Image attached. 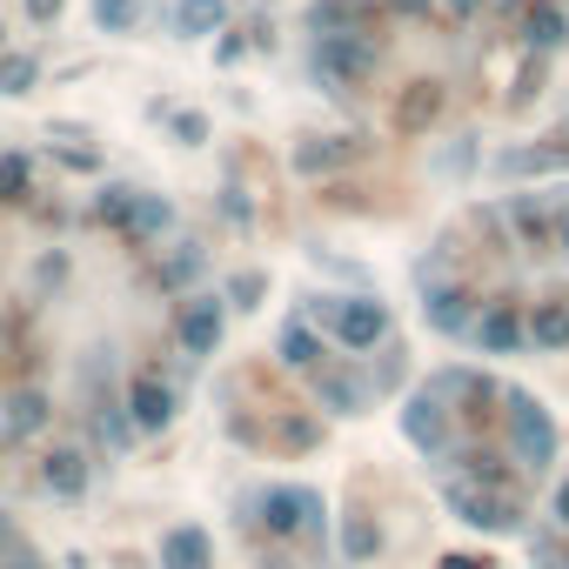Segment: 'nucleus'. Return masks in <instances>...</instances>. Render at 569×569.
<instances>
[{
    "label": "nucleus",
    "mask_w": 569,
    "mask_h": 569,
    "mask_svg": "<svg viewBox=\"0 0 569 569\" xmlns=\"http://www.w3.org/2000/svg\"><path fill=\"white\" fill-rule=\"evenodd\" d=\"M28 194V154H0V201Z\"/></svg>",
    "instance_id": "33"
},
{
    "label": "nucleus",
    "mask_w": 569,
    "mask_h": 569,
    "mask_svg": "<svg viewBox=\"0 0 569 569\" xmlns=\"http://www.w3.org/2000/svg\"><path fill=\"white\" fill-rule=\"evenodd\" d=\"M168 228H174V201H168V194H148V188H134V208H128L121 234H128V241H161Z\"/></svg>",
    "instance_id": "14"
},
{
    "label": "nucleus",
    "mask_w": 569,
    "mask_h": 569,
    "mask_svg": "<svg viewBox=\"0 0 569 569\" xmlns=\"http://www.w3.org/2000/svg\"><path fill=\"white\" fill-rule=\"evenodd\" d=\"M376 549H382V529H376L369 516H349V522H342V556H349V562H369Z\"/></svg>",
    "instance_id": "27"
},
{
    "label": "nucleus",
    "mask_w": 569,
    "mask_h": 569,
    "mask_svg": "<svg viewBox=\"0 0 569 569\" xmlns=\"http://www.w3.org/2000/svg\"><path fill=\"white\" fill-rule=\"evenodd\" d=\"M121 409H128V422H134L141 436H154V429L174 422V389L161 382V369H141V376L128 382V402H121Z\"/></svg>",
    "instance_id": "9"
},
{
    "label": "nucleus",
    "mask_w": 569,
    "mask_h": 569,
    "mask_svg": "<svg viewBox=\"0 0 569 569\" xmlns=\"http://www.w3.org/2000/svg\"><path fill=\"white\" fill-rule=\"evenodd\" d=\"M469 342H476L482 356H516V349L529 342V329H522V309H516V302H489V309H476V329H469Z\"/></svg>",
    "instance_id": "10"
},
{
    "label": "nucleus",
    "mask_w": 569,
    "mask_h": 569,
    "mask_svg": "<svg viewBox=\"0 0 569 569\" xmlns=\"http://www.w3.org/2000/svg\"><path fill=\"white\" fill-rule=\"evenodd\" d=\"M442 569H496V562H489V556H469V549H449Z\"/></svg>",
    "instance_id": "36"
},
{
    "label": "nucleus",
    "mask_w": 569,
    "mask_h": 569,
    "mask_svg": "<svg viewBox=\"0 0 569 569\" xmlns=\"http://www.w3.org/2000/svg\"><path fill=\"white\" fill-rule=\"evenodd\" d=\"M161 569H214V536L194 522H174L161 536Z\"/></svg>",
    "instance_id": "13"
},
{
    "label": "nucleus",
    "mask_w": 569,
    "mask_h": 569,
    "mask_svg": "<svg viewBox=\"0 0 569 569\" xmlns=\"http://www.w3.org/2000/svg\"><path fill=\"white\" fill-rule=\"evenodd\" d=\"M316 322L342 342V349H376L389 336V309L376 296H322L316 302Z\"/></svg>",
    "instance_id": "4"
},
{
    "label": "nucleus",
    "mask_w": 569,
    "mask_h": 569,
    "mask_svg": "<svg viewBox=\"0 0 569 569\" xmlns=\"http://www.w3.org/2000/svg\"><path fill=\"white\" fill-rule=\"evenodd\" d=\"M529 556H536V569H569V536L562 529H536L529 536Z\"/></svg>",
    "instance_id": "31"
},
{
    "label": "nucleus",
    "mask_w": 569,
    "mask_h": 569,
    "mask_svg": "<svg viewBox=\"0 0 569 569\" xmlns=\"http://www.w3.org/2000/svg\"><path fill=\"white\" fill-rule=\"evenodd\" d=\"M94 436H101V442H108V449H128V442H134V436H141V429H134V422H128V409H121V402H108V409H101V416H94Z\"/></svg>",
    "instance_id": "30"
},
{
    "label": "nucleus",
    "mask_w": 569,
    "mask_h": 569,
    "mask_svg": "<svg viewBox=\"0 0 569 569\" xmlns=\"http://www.w3.org/2000/svg\"><path fill=\"white\" fill-rule=\"evenodd\" d=\"M396 14H429V0H389Z\"/></svg>",
    "instance_id": "41"
},
{
    "label": "nucleus",
    "mask_w": 569,
    "mask_h": 569,
    "mask_svg": "<svg viewBox=\"0 0 569 569\" xmlns=\"http://www.w3.org/2000/svg\"><path fill=\"white\" fill-rule=\"evenodd\" d=\"M449 8H456V14H476V8H482V0H449Z\"/></svg>",
    "instance_id": "42"
},
{
    "label": "nucleus",
    "mask_w": 569,
    "mask_h": 569,
    "mask_svg": "<svg viewBox=\"0 0 569 569\" xmlns=\"http://www.w3.org/2000/svg\"><path fill=\"white\" fill-rule=\"evenodd\" d=\"M34 81H41V61L34 54H21V48L0 54V94H28Z\"/></svg>",
    "instance_id": "25"
},
{
    "label": "nucleus",
    "mask_w": 569,
    "mask_h": 569,
    "mask_svg": "<svg viewBox=\"0 0 569 569\" xmlns=\"http://www.w3.org/2000/svg\"><path fill=\"white\" fill-rule=\"evenodd\" d=\"M221 208H228V221H248V194L241 188H221Z\"/></svg>",
    "instance_id": "37"
},
{
    "label": "nucleus",
    "mask_w": 569,
    "mask_h": 569,
    "mask_svg": "<svg viewBox=\"0 0 569 569\" xmlns=\"http://www.w3.org/2000/svg\"><path fill=\"white\" fill-rule=\"evenodd\" d=\"M261 296H268V274H261V268L228 274V289H221V302H228V309H261Z\"/></svg>",
    "instance_id": "26"
},
{
    "label": "nucleus",
    "mask_w": 569,
    "mask_h": 569,
    "mask_svg": "<svg viewBox=\"0 0 569 569\" xmlns=\"http://www.w3.org/2000/svg\"><path fill=\"white\" fill-rule=\"evenodd\" d=\"M268 442H274L281 456H309V449L322 442V416H316V409H289V416H274Z\"/></svg>",
    "instance_id": "17"
},
{
    "label": "nucleus",
    "mask_w": 569,
    "mask_h": 569,
    "mask_svg": "<svg viewBox=\"0 0 569 569\" xmlns=\"http://www.w3.org/2000/svg\"><path fill=\"white\" fill-rule=\"evenodd\" d=\"M228 21V0H181L174 8V34L181 41H201V34H214Z\"/></svg>",
    "instance_id": "20"
},
{
    "label": "nucleus",
    "mask_w": 569,
    "mask_h": 569,
    "mask_svg": "<svg viewBox=\"0 0 569 569\" xmlns=\"http://www.w3.org/2000/svg\"><path fill=\"white\" fill-rule=\"evenodd\" d=\"M369 154L362 134H336V141H302L296 148V174H336V168H356Z\"/></svg>",
    "instance_id": "11"
},
{
    "label": "nucleus",
    "mask_w": 569,
    "mask_h": 569,
    "mask_svg": "<svg viewBox=\"0 0 569 569\" xmlns=\"http://www.w3.org/2000/svg\"><path fill=\"white\" fill-rule=\"evenodd\" d=\"M536 349H569V302H536V316H522Z\"/></svg>",
    "instance_id": "19"
},
{
    "label": "nucleus",
    "mask_w": 569,
    "mask_h": 569,
    "mask_svg": "<svg viewBox=\"0 0 569 569\" xmlns=\"http://www.w3.org/2000/svg\"><path fill=\"white\" fill-rule=\"evenodd\" d=\"M376 61H382V41H376L369 28H356V34H316V54H309L316 81H322L329 94H349L356 81H369Z\"/></svg>",
    "instance_id": "2"
},
{
    "label": "nucleus",
    "mask_w": 569,
    "mask_h": 569,
    "mask_svg": "<svg viewBox=\"0 0 569 569\" xmlns=\"http://www.w3.org/2000/svg\"><path fill=\"white\" fill-rule=\"evenodd\" d=\"M41 482H48L54 496H68V502L88 496V456H81V449H54V456L41 462Z\"/></svg>",
    "instance_id": "18"
},
{
    "label": "nucleus",
    "mask_w": 569,
    "mask_h": 569,
    "mask_svg": "<svg viewBox=\"0 0 569 569\" xmlns=\"http://www.w3.org/2000/svg\"><path fill=\"white\" fill-rule=\"evenodd\" d=\"M168 128H174V141H181V148H201V141H208V121H201L194 108H181V114H168Z\"/></svg>",
    "instance_id": "34"
},
{
    "label": "nucleus",
    "mask_w": 569,
    "mask_h": 569,
    "mask_svg": "<svg viewBox=\"0 0 569 569\" xmlns=\"http://www.w3.org/2000/svg\"><path fill=\"white\" fill-rule=\"evenodd\" d=\"M141 21V0H94V28L101 34H128Z\"/></svg>",
    "instance_id": "29"
},
{
    "label": "nucleus",
    "mask_w": 569,
    "mask_h": 569,
    "mask_svg": "<svg viewBox=\"0 0 569 569\" xmlns=\"http://www.w3.org/2000/svg\"><path fill=\"white\" fill-rule=\"evenodd\" d=\"M369 14H376V0H309L316 34H356V28H369Z\"/></svg>",
    "instance_id": "16"
},
{
    "label": "nucleus",
    "mask_w": 569,
    "mask_h": 569,
    "mask_svg": "<svg viewBox=\"0 0 569 569\" xmlns=\"http://www.w3.org/2000/svg\"><path fill=\"white\" fill-rule=\"evenodd\" d=\"M376 389H402V356H396V349L382 356V369H376Z\"/></svg>",
    "instance_id": "35"
},
{
    "label": "nucleus",
    "mask_w": 569,
    "mask_h": 569,
    "mask_svg": "<svg viewBox=\"0 0 569 569\" xmlns=\"http://www.w3.org/2000/svg\"><path fill=\"white\" fill-rule=\"evenodd\" d=\"M48 422V396L41 389H21L14 402H8V436H34Z\"/></svg>",
    "instance_id": "24"
},
{
    "label": "nucleus",
    "mask_w": 569,
    "mask_h": 569,
    "mask_svg": "<svg viewBox=\"0 0 569 569\" xmlns=\"http://www.w3.org/2000/svg\"><path fill=\"white\" fill-rule=\"evenodd\" d=\"M316 516H329V502H322L316 489H302V482H274V489L261 496V522H268V536H296V529H309Z\"/></svg>",
    "instance_id": "6"
},
{
    "label": "nucleus",
    "mask_w": 569,
    "mask_h": 569,
    "mask_svg": "<svg viewBox=\"0 0 569 569\" xmlns=\"http://www.w3.org/2000/svg\"><path fill=\"white\" fill-rule=\"evenodd\" d=\"M509 228H516L529 248H549V241H556V234H549V208L529 201V194H509Z\"/></svg>",
    "instance_id": "22"
},
{
    "label": "nucleus",
    "mask_w": 569,
    "mask_h": 569,
    "mask_svg": "<svg viewBox=\"0 0 569 569\" xmlns=\"http://www.w3.org/2000/svg\"><path fill=\"white\" fill-rule=\"evenodd\" d=\"M436 108H442V88L436 81H409V94L396 101V128H422V121H436Z\"/></svg>",
    "instance_id": "21"
},
{
    "label": "nucleus",
    "mask_w": 569,
    "mask_h": 569,
    "mask_svg": "<svg viewBox=\"0 0 569 569\" xmlns=\"http://www.w3.org/2000/svg\"><path fill=\"white\" fill-rule=\"evenodd\" d=\"M28 14H34V21H54V14H61V0H28Z\"/></svg>",
    "instance_id": "40"
},
{
    "label": "nucleus",
    "mask_w": 569,
    "mask_h": 569,
    "mask_svg": "<svg viewBox=\"0 0 569 569\" xmlns=\"http://www.w3.org/2000/svg\"><path fill=\"white\" fill-rule=\"evenodd\" d=\"M442 502H449L456 522H469V529H489V536H516V529H522V502H516V489H482V482L442 476Z\"/></svg>",
    "instance_id": "3"
},
{
    "label": "nucleus",
    "mask_w": 569,
    "mask_h": 569,
    "mask_svg": "<svg viewBox=\"0 0 569 569\" xmlns=\"http://www.w3.org/2000/svg\"><path fill=\"white\" fill-rule=\"evenodd\" d=\"M221 329H228L221 296H194V302H181V316H174V342H181V356H214Z\"/></svg>",
    "instance_id": "7"
},
{
    "label": "nucleus",
    "mask_w": 569,
    "mask_h": 569,
    "mask_svg": "<svg viewBox=\"0 0 569 569\" xmlns=\"http://www.w3.org/2000/svg\"><path fill=\"white\" fill-rule=\"evenodd\" d=\"M309 382H316V409H322V416H362V402H369L362 376H349V369H336V362L316 369Z\"/></svg>",
    "instance_id": "12"
},
{
    "label": "nucleus",
    "mask_w": 569,
    "mask_h": 569,
    "mask_svg": "<svg viewBox=\"0 0 569 569\" xmlns=\"http://www.w3.org/2000/svg\"><path fill=\"white\" fill-rule=\"evenodd\" d=\"M0 34H8V28H0ZM0 54H8V41H0Z\"/></svg>",
    "instance_id": "43"
},
{
    "label": "nucleus",
    "mask_w": 569,
    "mask_h": 569,
    "mask_svg": "<svg viewBox=\"0 0 569 569\" xmlns=\"http://www.w3.org/2000/svg\"><path fill=\"white\" fill-rule=\"evenodd\" d=\"M522 41L529 48H556L562 41V14L549 8V0H529V8H522Z\"/></svg>",
    "instance_id": "23"
},
{
    "label": "nucleus",
    "mask_w": 569,
    "mask_h": 569,
    "mask_svg": "<svg viewBox=\"0 0 569 569\" xmlns=\"http://www.w3.org/2000/svg\"><path fill=\"white\" fill-rule=\"evenodd\" d=\"M502 436H509V456H516L529 476H542V469L556 462V449H562L556 416H549L529 389H502Z\"/></svg>",
    "instance_id": "1"
},
{
    "label": "nucleus",
    "mask_w": 569,
    "mask_h": 569,
    "mask_svg": "<svg viewBox=\"0 0 569 569\" xmlns=\"http://www.w3.org/2000/svg\"><path fill=\"white\" fill-rule=\"evenodd\" d=\"M194 274H201V241H174V254L161 261V289H181Z\"/></svg>",
    "instance_id": "28"
},
{
    "label": "nucleus",
    "mask_w": 569,
    "mask_h": 569,
    "mask_svg": "<svg viewBox=\"0 0 569 569\" xmlns=\"http://www.w3.org/2000/svg\"><path fill=\"white\" fill-rule=\"evenodd\" d=\"M128 208H134V188H128V181H114V188H101V201H94V214H101L108 228H121V221H128Z\"/></svg>",
    "instance_id": "32"
},
{
    "label": "nucleus",
    "mask_w": 569,
    "mask_h": 569,
    "mask_svg": "<svg viewBox=\"0 0 569 569\" xmlns=\"http://www.w3.org/2000/svg\"><path fill=\"white\" fill-rule=\"evenodd\" d=\"M274 356H281V369H296V376H316V369H329L322 356V336L309 329V322H289V329H281V342H274Z\"/></svg>",
    "instance_id": "15"
},
{
    "label": "nucleus",
    "mask_w": 569,
    "mask_h": 569,
    "mask_svg": "<svg viewBox=\"0 0 569 569\" xmlns=\"http://www.w3.org/2000/svg\"><path fill=\"white\" fill-rule=\"evenodd\" d=\"M549 509H556V529L569 536V476H562V489H556V502H549Z\"/></svg>",
    "instance_id": "39"
},
{
    "label": "nucleus",
    "mask_w": 569,
    "mask_h": 569,
    "mask_svg": "<svg viewBox=\"0 0 569 569\" xmlns=\"http://www.w3.org/2000/svg\"><path fill=\"white\" fill-rule=\"evenodd\" d=\"M549 234H556V248H569V201H562V208L549 214Z\"/></svg>",
    "instance_id": "38"
},
{
    "label": "nucleus",
    "mask_w": 569,
    "mask_h": 569,
    "mask_svg": "<svg viewBox=\"0 0 569 569\" xmlns=\"http://www.w3.org/2000/svg\"><path fill=\"white\" fill-rule=\"evenodd\" d=\"M402 436H409L429 462H456V449H462V442H456V409H449L429 382L402 402Z\"/></svg>",
    "instance_id": "5"
},
{
    "label": "nucleus",
    "mask_w": 569,
    "mask_h": 569,
    "mask_svg": "<svg viewBox=\"0 0 569 569\" xmlns=\"http://www.w3.org/2000/svg\"><path fill=\"white\" fill-rule=\"evenodd\" d=\"M422 322L436 336H469L476 329V296L462 289V281H429L422 289Z\"/></svg>",
    "instance_id": "8"
}]
</instances>
